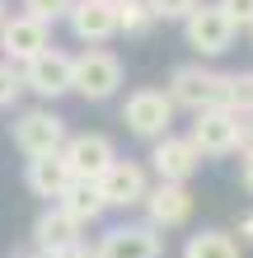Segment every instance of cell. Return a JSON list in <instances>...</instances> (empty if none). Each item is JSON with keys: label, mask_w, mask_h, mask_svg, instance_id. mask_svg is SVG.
Listing matches in <instances>:
<instances>
[{"label": "cell", "mask_w": 253, "mask_h": 258, "mask_svg": "<svg viewBox=\"0 0 253 258\" xmlns=\"http://www.w3.org/2000/svg\"><path fill=\"white\" fill-rule=\"evenodd\" d=\"M183 258H239V239L230 230H197L188 235Z\"/></svg>", "instance_id": "obj_18"}, {"label": "cell", "mask_w": 253, "mask_h": 258, "mask_svg": "<svg viewBox=\"0 0 253 258\" xmlns=\"http://www.w3.org/2000/svg\"><path fill=\"white\" fill-rule=\"evenodd\" d=\"M117 89H122V61H117V52L85 47L75 56V85H70V94H80L85 103H103Z\"/></svg>", "instance_id": "obj_3"}, {"label": "cell", "mask_w": 253, "mask_h": 258, "mask_svg": "<svg viewBox=\"0 0 253 258\" xmlns=\"http://www.w3.org/2000/svg\"><path fill=\"white\" fill-rule=\"evenodd\" d=\"M19 5H24V14H33V19H42V24H56V19L70 14L75 0H19Z\"/></svg>", "instance_id": "obj_21"}, {"label": "cell", "mask_w": 253, "mask_h": 258, "mask_svg": "<svg viewBox=\"0 0 253 258\" xmlns=\"http://www.w3.org/2000/svg\"><path fill=\"white\" fill-rule=\"evenodd\" d=\"M80 230L85 225L70 216V211L52 207L33 221V239H38V253H61V249H80Z\"/></svg>", "instance_id": "obj_15"}, {"label": "cell", "mask_w": 253, "mask_h": 258, "mask_svg": "<svg viewBox=\"0 0 253 258\" xmlns=\"http://www.w3.org/2000/svg\"><path fill=\"white\" fill-rule=\"evenodd\" d=\"M61 211H70L80 225H89V221H99L103 211H108V202H103V192H99V183H89V178H75L66 192H61V202H56Z\"/></svg>", "instance_id": "obj_17"}, {"label": "cell", "mask_w": 253, "mask_h": 258, "mask_svg": "<svg viewBox=\"0 0 253 258\" xmlns=\"http://www.w3.org/2000/svg\"><path fill=\"white\" fill-rule=\"evenodd\" d=\"M174 99H169V89H131L127 94V103H122V122H127V132L131 136H141V141H159V136H169V127H174Z\"/></svg>", "instance_id": "obj_2"}, {"label": "cell", "mask_w": 253, "mask_h": 258, "mask_svg": "<svg viewBox=\"0 0 253 258\" xmlns=\"http://www.w3.org/2000/svg\"><path fill=\"white\" fill-rule=\"evenodd\" d=\"M24 71V89H33L38 99H61L70 94V85H75V56H66L61 47H47L38 52Z\"/></svg>", "instance_id": "obj_6"}, {"label": "cell", "mask_w": 253, "mask_h": 258, "mask_svg": "<svg viewBox=\"0 0 253 258\" xmlns=\"http://www.w3.org/2000/svg\"><path fill=\"white\" fill-rule=\"evenodd\" d=\"M159 253H164V235L150 221L113 225V230H103L99 249H94V258H159Z\"/></svg>", "instance_id": "obj_7"}, {"label": "cell", "mask_w": 253, "mask_h": 258, "mask_svg": "<svg viewBox=\"0 0 253 258\" xmlns=\"http://www.w3.org/2000/svg\"><path fill=\"white\" fill-rule=\"evenodd\" d=\"M19 94H24V71L14 61H0V108H10Z\"/></svg>", "instance_id": "obj_22"}, {"label": "cell", "mask_w": 253, "mask_h": 258, "mask_svg": "<svg viewBox=\"0 0 253 258\" xmlns=\"http://www.w3.org/2000/svg\"><path fill=\"white\" fill-rule=\"evenodd\" d=\"M234 38H239V28L225 10H220V0H202L197 10L183 19V42L197 56H220L234 47Z\"/></svg>", "instance_id": "obj_1"}, {"label": "cell", "mask_w": 253, "mask_h": 258, "mask_svg": "<svg viewBox=\"0 0 253 258\" xmlns=\"http://www.w3.org/2000/svg\"><path fill=\"white\" fill-rule=\"evenodd\" d=\"M38 258H89V253H85V244H80V249H61V253H38Z\"/></svg>", "instance_id": "obj_27"}, {"label": "cell", "mask_w": 253, "mask_h": 258, "mask_svg": "<svg viewBox=\"0 0 253 258\" xmlns=\"http://www.w3.org/2000/svg\"><path fill=\"white\" fill-rule=\"evenodd\" d=\"M220 89H225V75L202 66V61H188L169 75V99L174 108H188V113H206V108H220Z\"/></svg>", "instance_id": "obj_4"}, {"label": "cell", "mask_w": 253, "mask_h": 258, "mask_svg": "<svg viewBox=\"0 0 253 258\" xmlns=\"http://www.w3.org/2000/svg\"><path fill=\"white\" fill-rule=\"evenodd\" d=\"M239 160H244V164H239V183L253 192V155H239Z\"/></svg>", "instance_id": "obj_25"}, {"label": "cell", "mask_w": 253, "mask_h": 258, "mask_svg": "<svg viewBox=\"0 0 253 258\" xmlns=\"http://www.w3.org/2000/svg\"><path fill=\"white\" fill-rule=\"evenodd\" d=\"M220 10L234 19V28H253V0H220Z\"/></svg>", "instance_id": "obj_24"}, {"label": "cell", "mask_w": 253, "mask_h": 258, "mask_svg": "<svg viewBox=\"0 0 253 258\" xmlns=\"http://www.w3.org/2000/svg\"><path fill=\"white\" fill-rule=\"evenodd\" d=\"M28 192L33 197H56L61 202V192L75 183V174H70V164H66V155H38V160H28Z\"/></svg>", "instance_id": "obj_16"}, {"label": "cell", "mask_w": 253, "mask_h": 258, "mask_svg": "<svg viewBox=\"0 0 253 258\" xmlns=\"http://www.w3.org/2000/svg\"><path fill=\"white\" fill-rule=\"evenodd\" d=\"M61 155H66V164H70V174H75V178H89V183H99V178L117 164V150H113V141H108L103 132L66 136Z\"/></svg>", "instance_id": "obj_10"}, {"label": "cell", "mask_w": 253, "mask_h": 258, "mask_svg": "<svg viewBox=\"0 0 253 258\" xmlns=\"http://www.w3.org/2000/svg\"><path fill=\"white\" fill-rule=\"evenodd\" d=\"M145 221L155 225V230H178V225L192 221V192L188 183H155L145 192Z\"/></svg>", "instance_id": "obj_12"}, {"label": "cell", "mask_w": 253, "mask_h": 258, "mask_svg": "<svg viewBox=\"0 0 253 258\" xmlns=\"http://www.w3.org/2000/svg\"><path fill=\"white\" fill-rule=\"evenodd\" d=\"M99 192H103V202H108V207H141L145 192H150V183H145V169H141V164L117 160L113 169L99 178Z\"/></svg>", "instance_id": "obj_14"}, {"label": "cell", "mask_w": 253, "mask_h": 258, "mask_svg": "<svg viewBox=\"0 0 253 258\" xmlns=\"http://www.w3.org/2000/svg\"><path fill=\"white\" fill-rule=\"evenodd\" d=\"M14 146H19L28 160L61 155V146H66V117H56L52 108H28L19 122H14Z\"/></svg>", "instance_id": "obj_5"}, {"label": "cell", "mask_w": 253, "mask_h": 258, "mask_svg": "<svg viewBox=\"0 0 253 258\" xmlns=\"http://www.w3.org/2000/svg\"><path fill=\"white\" fill-rule=\"evenodd\" d=\"M248 33H253V28H248Z\"/></svg>", "instance_id": "obj_29"}, {"label": "cell", "mask_w": 253, "mask_h": 258, "mask_svg": "<svg viewBox=\"0 0 253 258\" xmlns=\"http://www.w3.org/2000/svg\"><path fill=\"white\" fill-rule=\"evenodd\" d=\"M220 108H225L230 117H239V122H248V117H253V71H234V75H225Z\"/></svg>", "instance_id": "obj_19"}, {"label": "cell", "mask_w": 253, "mask_h": 258, "mask_svg": "<svg viewBox=\"0 0 253 258\" xmlns=\"http://www.w3.org/2000/svg\"><path fill=\"white\" fill-rule=\"evenodd\" d=\"M5 19H10V14H5V0H0V24H5Z\"/></svg>", "instance_id": "obj_28"}, {"label": "cell", "mask_w": 253, "mask_h": 258, "mask_svg": "<svg viewBox=\"0 0 253 258\" xmlns=\"http://www.w3.org/2000/svg\"><path fill=\"white\" fill-rule=\"evenodd\" d=\"M150 169L159 174V183H188L202 169V150L188 136H159L150 146Z\"/></svg>", "instance_id": "obj_11"}, {"label": "cell", "mask_w": 253, "mask_h": 258, "mask_svg": "<svg viewBox=\"0 0 253 258\" xmlns=\"http://www.w3.org/2000/svg\"><path fill=\"white\" fill-rule=\"evenodd\" d=\"M145 5H150V14H155V19H178V24H183L188 14L202 5V0H145Z\"/></svg>", "instance_id": "obj_23"}, {"label": "cell", "mask_w": 253, "mask_h": 258, "mask_svg": "<svg viewBox=\"0 0 253 258\" xmlns=\"http://www.w3.org/2000/svg\"><path fill=\"white\" fill-rule=\"evenodd\" d=\"M155 24H159V19L150 14V5H145V0H117V33H127V38H145Z\"/></svg>", "instance_id": "obj_20"}, {"label": "cell", "mask_w": 253, "mask_h": 258, "mask_svg": "<svg viewBox=\"0 0 253 258\" xmlns=\"http://www.w3.org/2000/svg\"><path fill=\"white\" fill-rule=\"evenodd\" d=\"M70 33H75L80 42H89V47H103L113 33H117V5L113 0H75L66 14Z\"/></svg>", "instance_id": "obj_13"}, {"label": "cell", "mask_w": 253, "mask_h": 258, "mask_svg": "<svg viewBox=\"0 0 253 258\" xmlns=\"http://www.w3.org/2000/svg\"><path fill=\"white\" fill-rule=\"evenodd\" d=\"M239 244H253V211L239 221Z\"/></svg>", "instance_id": "obj_26"}, {"label": "cell", "mask_w": 253, "mask_h": 258, "mask_svg": "<svg viewBox=\"0 0 253 258\" xmlns=\"http://www.w3.org/2000/svg\"><path fill=\"white\" fill-rule=\"evenodd\" d=\"M113 5H117V0H113Z\"/></svg>", "instance_id": "obj_30"}, {"label": "cell", "mask_w": 253, "mask_h": 258, "mask_svg": "<svg viewBox=\"0 0 253 258\" xmlns=\"http://www.w3.org/2000/svg\"><path fill=\"white\" fill-rule=\"evenodd\" d=\"M47 47H52V24L33 19V14H10V19L0 24V52H5V61L28 66Z\"/></svg>", "instance_id": "obj_8"}, {"label": "cell", "mask_w": 253, "mask_h": 258, "mask_svg": "<svg viewBox=\"0 0 253 258\" xmlns=\"http://www.w3.org/2000/svg\"><path fill=\"white\" fill-rule=\"evenodd\" d=\"M239 136H244V122L230 117L225 108H206V113H192V132L188 141L202 150V155H234L239 150Z\"/></svg>", "instance_id": "obj_9"}]
</instances>
